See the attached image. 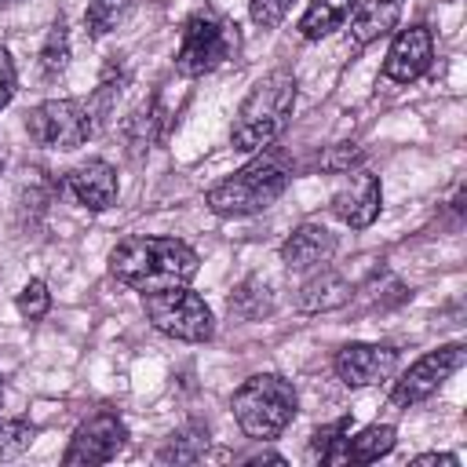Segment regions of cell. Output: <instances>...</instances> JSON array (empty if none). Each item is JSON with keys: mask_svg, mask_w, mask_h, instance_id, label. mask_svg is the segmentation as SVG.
<instances>
[{"mask_svg": "<svg viewBox=\"0 0 467 467\" xmlns=\"http://www.w3.org/2000/svg\"><path fill=\"white\" fill-rule=\"evenodd\" d=\"M197 252L164 234H131L109 252V274L131 292H164L197 277Z\"/></svg>", "mask_w": 467, "mask_h": 467, "instance_id": "1", "label": "cell"}, {"mask_svg": "<svg viewBox=\"0 0 467 467\" xmlns=\"http://www.w3.org/2000/svg\"><path fill=\"white\" fill-rule=\"evenodd\" d=\"M296 77L288 69H274L252 84V91L241 99L234 124H230V146L237 153H259L266 150L285 128L296 109Z\"/></svg>", "mask_w": 467, "mask_h": 467, "instance_id": "2", "label": "cell"}, {"mask_svg": "<svg viewBox=\"0 0 467 467\" xmlns=\"http://www.w3.org/2000/svg\"><path fill=\"white\" fill-rule=\"evenodd\" d=\"M288 164L277 157V153H263L252 157L248 164H241L234 175L219 179L208 193H204V204L223 215V219H244V215H259L266 212L285 190H288Z\"/></svg>", "mask_w": 467, "mask_h": 467, "instance_id": "3", "label": "cell"}, {"mask_svg": "<svg viewBox=\"0 0 467 467\" xmlns=\"http://www.w3.org/2000/svg\"><path fill=\"white\" fill-rule=\"evenodd\" d=\"M230 409H234V420H237V427H241L244 438H252V441H274L296 420L299 394H296L292 379H285L277 372H255V376H248L234 390Z\"/></svg>", "mask_w": 467, "mask_h": 467, "instance_id": "4", "label": "cell"}, {"mask_svg": "<svg viewBox=\"0 0 467 467\" xmlns=\"http://www.w3.org/2000/svg\"><path fill=\"white\" fill-rule=\"evenodd\" d=\"M237 55V26L215 11H193L182 26L175 69L182 77H208Z\"/></svg>", "mask_w": 467, "mask_h": 467, "instance_id": "5", "label": "cell"}, {"mask_svg": "<svg viewBox=\"0 0 467 467\" xmlns=\"http://www.w3.org/2000/svg\"><path fill=\"white\" fill-rule=\"evenodd\" d=\"M142 306H146L150 325L157 332H164L168 339H179V343H208L215 336L212 306L190 285L150 292V296H142Z\"/></svg>", "mask_w": 467, "mask_h": 467, "instance_id": "6", "label": "cell"}, {"mask_svg": "<svg viewBox=\"0 0 467 467\" xmlns=\"http://www.w3.org/2000/svg\"><path fill=\"white\" fill-rule=\"evenodd\" d=\"M91 131H95V120L80 99H47L26 113V135H29V142H36L44 150L69 153V150L84 146L91 139Z\"/></svg>", "mask_w": 467, "mask_h": 467, "instance_id": "7", "label": "cell"}, {"mask_svg": "<svg viewBox=\"0 0 467 467\" xmlns=\"http://www.w3.org/2000/svg\"><path fill=\"white\" fill-rule=\"evenodd\" d=\"M463 343H445L438 350H427L423 358H416L398 379H394V390H390V405L394 409H409V405H420L427 401L445 379H452L460 368H463Z\"/></svg>", "mask_w": 467, "mask_h": 467, "instance_id": "8", "label": "cell"}, {"mask_svg": "<svg viewBox=\"0 0 467 467\" xmlns=\"http://www.w3.org/2000/svg\"><path fill=\"white\" fill-rule=\"evenodd\" d=\"M124 445H128V423H124L117 412L102 409V412L88 416V420L73 431V438H69V445H66V452H62V463H66V467L109 463V460H117V452H120Z\"/></svg>", "mask_w": 467, "mask_h": 467, "instance_id": "9", "label": "cell"}, {"mask_svg": "<svg viewBox=\"0 0 467 467\" xmlns=\"http://www.w3.org/2000/svg\"><path fill=\"white\" fill-rule=\"evenodd\" d=\"M332 372L343 387H372L398 372V350L390 343H347L336 350Z\"/></svg>", "mask_w": 467, "mask_h": 467, "instance_id": "10", "label": "cell"}, {"mask_svg": "<svg viewBox=\"0 0 467 467\" xmlns=\"http://www.w3.org/2000/svg\"><path fill=\"white\" fill-rule=\"evenodd\" d=\"M434 62V36L423 22H412L394 33L387 58H383V80L390 84H412L420 80Z\"/></svg>", "mask_w": 467, "mask_h": 467, "instance_id": "11", "label": "cell"}, {"mask_svg": "<svg viewBox=\"0 0 467 467\" xmlns=\"http://www.w3.org/2000/svg\"><path fill=\"white\" fill-rule=\"evenodd\" d=\"M332 215L343 223V226H350V230H365V226H372L376 223V215H379V208H383V182H379V175L376 171H368V168H358L336 193H332Z\"/></svg>", "mask_w": 467, "mask_h": 467, "instance_id": "12", "label": "cell"}, {"mask_svg": "<svg viewBox=\"0 0 467 467\" xmlns=\"http://www.w3.org/2000/svg\"><path fill=\"white\" fill-rule=\"evenodd\" d=\"M66 193L88 208V212H106L117 204V193H120V182H117V168L102 157H91V161H80L77 168L66 171L62 179Z\"/></svg>", "mask_w": 467, "mask_h": 467, "instance_id": "13", "label": "cell"}, {"mask_svg": "<svg viewBox=\"0 0 467 467\" xmlns=\"http://www.w3.org/2000/svg\"><path fill=\"white\" fill-rule=\"evenodd\" d=\"M336 255V234L321 223H303L281 241V263L296 274H306Z\"/></svg>", "mask_w": 467, "mask_h": 467, "instance_id": "14", "label": "cell"}, {"mask_svg": "<svg viewBox=\"0 0 467 467\" xmlns=\"http://www.w3.org/2000/svg\"><path fill=\"white\" fill-rule=\"evenodd\" d=\"M350 296H354L350 281H347L336 266L321 263V266H314L310 277L299 285V292H296V310H299V314H328V310L347 306Z\"/></svg>", "mask_w": 467, "mask_h": 467, "instance_id": "15", "label": "cell"}, {"mask_svg": "<svg viewBox=\"0 0 467 467\" xmlns=\"http://www.w3.org/2000/svg\"><path fill=\"white\" fill-rule=\"evenodd\" d=\"M405 11V0H365L350 15V40L354 47H368L372 40L387 36Z\"/></svg>", "mask_w": 467, "mask_h": 467, "instance_id": "16", "label": "cell"}, {"mask_svg": "<svg viewBox=\"0 0 467 467\" xmlns=\"http://www.w3.org/2000/svg\"><path fill=\"white\" fill-rule=\"evenodd\" d=\"M394 441H398V431L390 423H372V427L358 431L354 438L347 434L339 463H376L379 456H387L394 449Z\"/></svg>", "mask_w": 467, "mask_h": 467, "instance_id": "17", "label": "cell"}, {"mask_svg": "<svg viewBox=\"0 0 467 467\" xmlns=\"http://www.w3.org/2000/svg\"><path fill=\"white\" fill-rule=\"evenodd\" d=\"M358 0H310V7L299 18V36L303 40H321L328 33H336L350 15H354Z\"/></svg>", "mask_w": 467, "mask_h": 467, "instance_id": "18", "label": "cell"}, {"mask_svg": "<svg viewBox=\"0 0 467 467\" xmlns=\"http://www.w3.org/2000/svg\"><path fill=\"white\" fill-rule=\"evenodd\" d=\"M204 449H208V431H204L201 423H186L182 431H175V434L161 445L157 460H161V463H193V460L204 456Z\"/></svg>", "mask_w": 467, "mask_h": 467, "instance_id": "19", "label": "cell"}, {"mask_svg": "<svg viewBox=\"0 0 467 467\" xmlns=\"http://www.w3.org/2000/svg\"><path fill=\"white\" fill-rule=\"evenodd\" d=\"M66 66H69V26H66V18H55L40 44V73L47 80H55Z\"/></svg>", "mask_w": 467, "mask_h": 467, "instance_id": "20", "label": "cell"}, {"mask_svg": "<svg viewBox=\"0 0 467 467\" xmlns=\"http://www.w3.org/2000/svg\"><path fill=\"white\" fill-rule=\"evenodd\" d=\"M131 11V0H88L84 7V29L91 40L106 36L109 29H117V22Z\"/></svg>", "mask_w": 467, "mask_h": 467, "instance_id": "21", "label": "cell"}, {"mask_svg": "<svg viewBox=\"0 0 467 467\" xmlns=\"http://www.w3.org/2000/svg\"><path fill=\"white\" fill-rule=\"evenodd\" d=\"M350 423H354L350 416H339L328 427H317L310 434V449L321 456V463H339V452H343V441L350 434Z\"/></svg>", "mask_w": 467, "mask_h": 467, "instance_id": "22", "label": "cell"}, {"mask_svg": "<svg viewBox=\"0 0 467 467\" xmlns=\"http://www.w3.org/2000/svg\"><path fill=\"white\" fill-rule=\"evenodd\" d=\"M270 310V296H266V285H259L255 277H248L234 296H230V314H241V317H259Z\"/></svg>", "mask_w": 467, "mask_h": 467, "instance_id": "23", "label": "cell"}, {"mask_svg": "<svg viewBox=\"0 0 467 467\" xmlns=\"http://www.w3.org/2000/svg\"><path fill=\"white\" fill-rule=\"evenodd\" d=\"M15 306H18V314H22L26 321H40V317H47V310H51V292H47V285H44L40 277H29V281L18 288Z\"/></svg>", "mask_w": 467, "mask_h": 467, "instance_id": "24", "label": "cell"}, {"mask_svg": "<svg viewBox=\"0 0 467 467\" xmlns=\"http://www.w3.org/2000/svg\"><path fill=\"white\" fill-rule=\"evenodd\" d=\"M36 427L29 420H0V460H15L33 445Z\"/></svg>", "mask_w": 467, "mask_h": 467, "instance_id": "25", "label": "cell"}, {"mask_svg": "<svg viewBox=\"0 0 467 467\" xmlns=\"http://www.w3.org/2000/svg\"><path fill=\"white\" fill-rule=\"evenodd\" d=\"M296 0H248V15L259 29H274L285 22V15L292 11Z\"/></svg>", "mask_w": 467, "mask_h": 467, "instance_id": "26", "label": "cell"}, {"mask_svg": "<svg viewBox=\"0 0 467 467\" xmlns=\"http://www.w3.org/2000/svg\"><path fill=\"white\" fill-rule=\"evenodd\" d=\"M361 157H365L361 146H354V142H339V146H332V150L321 157V168H325V171H350Z\"/></svg>", "mask_w": 467, "mask_h": 467, "instance_id": "27", "label": "cell"}, {"mask_svg": "<svg viewBox=\"0 0 467 467\" xmlns=\"http://www.w3.org/2000/svg\"><path fill=\"white\" fill-rule=\"evenodd\" d=\"M15 88H18V69L11 51L0 44V109H7V102L15 99Z\"/></svg>", "mask_w": 467, "mask_h": 467, "instance_id": "28", "label": "cell"}, {"mask_svg": "<svg viewBox=\"0 0 467 467\" xmlns=\"http://www.w3.org/2000/svg\"><path fill=\"white\" fill-rule=\"evenodd\" d=\"M412 463H416V467H434V463H438V467H460V460H456L452 452H423V456H416Z\"/></svg>", "mask_w": 467, "mask_h": 467, "instance_id": "29", "label": "cell"}, {"mask_svg": "<svg viewBox=\"0 0 467 467\" xmlns=\"http://www.w3.org/2000/svg\"><path fill=\"white\" fill-rule=\"evenodd\" d=\"M15 4H18V0H0V11H4V7H15Z\"/></svg>", "mask_w": 467, "mask_h": 467, "instance_id": "30", "label": "cell"}, {"mask_svg": "<svg viewBox=\"0 0 467 467\" xmlns=\"http://www.w3.org/2000/svg\"><path fill=\"white\" fill-rule=\"evenodd\" d=\"M0 175H4V153H0Z\"/></svg>", "mask_w": 467, "mask_h": 467, "instance_id": "31", "label": "cell"}, {"mask_svg": "<svg viewBox=\"0 0 467 467\" xmlns=\"http://www.w3.org/2000/svg\"><path fill=\"white\" fill-rule=\"evenodd\" d=\"M0 401H4V383H0Z\"/></svg>", "mask_w": 467, "mask_h": 467, "instance_id": "32", "label": "cell"}]
</instances>
